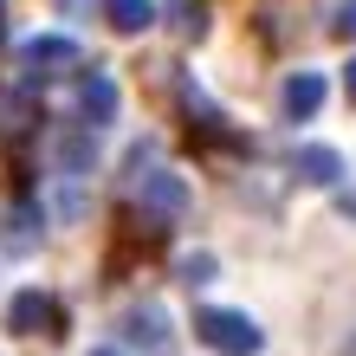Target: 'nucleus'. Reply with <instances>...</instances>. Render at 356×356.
I'll use <instances>...</instances> for the list:
<instances>
[{
    "label": "nucleus",
    "mask_w": 356,
    "mask_h": 356,
    "mask_svg": "<svg viewBox=\"0 0 356 356\" xmlns=\"http://www.w3.org/2000/svg\"><path fill=\"white\" fill-rule=\"evenodd\" d=\"M52 324H58L52 291H13V305H7V330L13 337H39V330H52Z\"/></svg>",
    "instance_id": "obj_5"
},
{
    "label": "nucleus",
    "mask_w": 356,
    "mask_h": 356,
    "mask_svg": "<svg viewBox=\"0 0 356 356\" xmlns=\"http://www.w3.org/2000/svg\"><path fill=\"white\" fill-rule=\"evenodd\" d=\"M72 65H78V39H65V33H39V39H26V46L13 52L19 85H46V78L72 72Z\"/></svg>",
    "instance_id": "obj_3"
},
{
    "label": "nucleus",
    "mask_w": 356,
    "mask_h": 356,
    "mask_svg": "<svg viewBox=\"0 0 356 356\" xmlns=\"http://www.w3.org/2000/svg\"><path fill=\"white\" fill-rule=\"evenodd\" d=\"M104 19H111V33L136 39V33H149V19H156V0H104Z\"/></svg>",
    "instance_id": "obj_8"
},
{
    "label": "nucleus",
    "mask_w": 356,
    "mask_h": 356,
    "mask_svg": "<svg viewBox=\"0 0 356 356\" xmlns=\"http://www.w3.org/2000/svg\"><path fill=\"white\" fill-rule=\"evenodd\" d=\"M123 343L143 350V356H169L175 350L169 311H162V305H130V318H123Z\"/></svg>",
    "instance_id": "obj_4"
},
{
    "label": "nucleus",
    "mask_w": 356,
    "mask_h": 356,
    "mask_svg": "<svg viewBox=\"0 0 356 356\" xmlns=\"http://www.w3.org/2000/svg\"><path fill=\"white\" fill-rule=\"evenodd\" d=\"M123 181H130V195L143 201V214H149V220H169V214L188 207V181L175 169H162L156 149H136V169L123 175Z\"/></svg>",
    "instance_id": "obj_1"
},
{
    "label": "nucleus",
    "mask_w": 356,
    "mask_h": 356,
    "mask_svg": "<svg viewBox=\"0 0 356 356\" xmlns=\"http://www.w3.org/2000/svg\"><path fill=\"white\" fill-rule=\"evenodd\" d=\"M39 234H33V207H19V214H7V246H19V253H26Z\"/></svg>",
    "instance_id": "obj_10"
},
{
    "label": "nucleus",
    "mask_w": 356,
    "mask_h": 356,
    "mask_svg": "<svg viewBox=\"0 0 356 356\" xmlns=\"http://www.w3.org/2000/svg\"><path fill=\"white\" fill-rule=\"evenodd\" d=\"M195 337L214 350V356H259L266 350V330L246 318V311H201V318H195Z\"/></svg>",
    "instance_id": "obj_2"
},
{
    "label": "nucleus",
    "mask_w": 356,
    "mask_h": 356,
    "mask_svg": "<svg viewBox=\"0 0 356 356\" xmlns=\"http://www.w3.org/2000/svg\"><path fill=\"white\" fill-rule=\"evenodd\" d=\"M91 356H123V350H91Z\"/></svg>",
    "instance_id": "obj_14"
},
{
    "label": "nucleus",
    "mask_w": 356,
    "mask_h": 356,
    "mask_svg": "<svg viewBox=\"0 0 356 356\" xmlns=\"http://www.w3.org/2000/svg\"><path fill=\"white\" fill-rule=\"evenodd\" d=\"M318 111H324V78H318V72L285 78V117H291V123H305V117H318Z\"/></svg>",
    "instance_id": "obj_7"
},
{
    "label": "nucleus",
    "mask_w": 356,
    "mask_h": 356,
    "mask_svg": "<svg viewBox=\"0 0 356 356\" xmlns=\"http://www.w3.org/2000/svg\"><path fill=\"white\" fill-rule=\"evenodd\" d=\"M330 33H337V39H356V0H337V13H330Z\"/></svg>",
    "instance_id": "obj_11"
},
{
    "label": "nucleus",
    "mask_w": 356,
    "mask_h": 356,
    "mask_svg": "<svg viewBox=\"0 0 356 356\" xmlns=\"http://www.w3.org/2000/svg\"><path fill=\"white\" fill-rule=\"evenodd\" d=\"M181 279H188V285H207V279H214V259H207V253H195V259L181 266Z\"/></svg>",
    "instance_id": "obj_12"
},
{
    "label": "nucleus",
    "mask_w": 356,
    "mask_h": 356,
    "mask_svg": "<svg viewBox=\"0 0 356 356\" xmlns=\"http://www.w3.org/2000/svg\"><path fill=\"white\" fill-rule=\"evenodd\" d=\"M350 97H356V58H350Z\"/></svg>",
    "instance_id": "obj_13"
},
{
    "label": "nucleus",
    "mask_w": 356,
    "mask_h": 356,
    "mask_svg": "<svg viewBox=\"0 0 356 356\" xmlns=\"http://www.w3.org/2000/svg\"><path fill=\"white\" fill-rule=\"evenodd\" d=\"M350 356H356V337H350Z\"/></svg>",
    "instance_id": "obj_15"
},
{
    "label": "nucleus",
    "mask_w": 356,
    "mask_h": 356,
    "mask_svg": "<svg viewBox=\"0 0 356 356\" xmlns=\"http://www.w3.org/2000/svg\"><path fill=\"white\" fill-rule=\"evenodd\" d=\"M337 169H343L337 149H305V156H298V175H305V181H337Z\"/></svg>",
    "instance_id": "obj_9"
},
{
    "label": "nucleus",
    "mask_w": 356,
    "mask_h": 356,
    "mask_svg": "<svg viewBox=\"0 0 356 356\" xmlns=\"http://www.w3.org/2000/svg\"><path fill=\"white\" fill-rule=\"evenodd\" d=\"M78 117H85L91 130H97V123H111L117 117V78H104V72H85V78H78Z\"/></svg>",
    "instance_id": "obj_6"
}]
</instances>
